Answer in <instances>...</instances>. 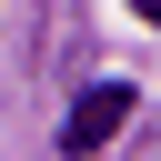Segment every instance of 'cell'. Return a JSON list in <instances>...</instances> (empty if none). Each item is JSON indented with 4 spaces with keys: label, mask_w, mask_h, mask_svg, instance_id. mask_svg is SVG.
Here are the masks:
<instances>
[{
    "label": "cell",
    "mask_w": 161,
    "mask_h": 161,
    "mask_svg": "<svg viewBox=\"0 0 161 161\" xmlns=\"http://www.w3.org/2000/svg\"><path fill=\"white\" fill-rule=\"evenodd\" d=\"M131 101H141L131 80H91V91L70 101V121H60V151H70V161H91V151H111V131L131 121Z\"/></svg>",
    "instance_id": "1"
},
{
    "label": "cell",
    "mask_w": 161,
    "mask_h": 161,
    "mask_svg": "<svg viewBox=\"0 0 161 161\" xmlns=\"http://www.w3.org/2000/svg\"><path fill=\"white\" fill-rule=\"evenodd\" d=\"M131 10H141V20H161V0H131Z\"/></svg>",
    "instance_id": "2"
}]
</instances>
